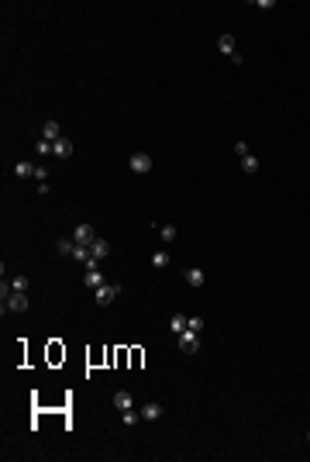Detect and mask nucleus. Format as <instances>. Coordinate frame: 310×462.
I'll use <instances>...</instances> for the list:
<instances>
[{
  "label": "nucleus",
  "mask_w": 310,
  "mask_h": 462,
  "mask_svg": "<svg viewBox=\"0 0 310 462\" xmlns=\"http://www.w3.org/2000/svg\"><path fill=\"white\" fill-rule=\"evenodd\" d=\"M176 342H179V348H183L186 355H193V352L200 348V335H197V331H190V328H186V331H183Z\"/></svg>",
  "instance_id": "nucleus-2"
},
{
  "label": "nucleus",
  "mask_w": 310,
  "mask_h": 462,
  "mask_svg": "<svg viewBox=\"0 0 310 462\" xmlns=\"http://www.w3.org/2000/svg\"><path fill=\"white\" fill-rule=\"evenodd\" d=\"M183 280H186L190 287H204V283H207V276H204V269H197V266H190V269H183Z\"/></svg>",
  "instance_id": "nucleus-8"
},
{
  "label": "nucleus",
  "mask_w": 310,
  "mask_h": 462,
  "mask_svg": "<svg viewBox=\"0 0 310 462\" xmlns=\"http://www.w3.org/2000/svg\"><path fill=\"white\" fill-rule=\"evenodd\" d=\"M128 166H131L135 173H149V169H152V159H149L145 152H135L131 159H128Z\"/></svg>",
  "instance_id": "nucleus-6"
},
{
  "label": "nucleus",
  "mask_w": 310,
  "mask_h": 462,
  "mask_svg": "<svg viewBox=\"0 0 310 462\" xmlns=\"http://www.w3.org/2000/svg\"><path fill=\"white\" fill-rule=\"evenodd\" d=\"M186 328L200 335V331H204V317H186Z\"/></svg>",
  "instance_id": "nucleus-22"
},
{
  "label": "nucleus",
  "mask_w": 310,
  "mask_h": 462,
  "mask_svg": "<svg viewBox=\"0 0 310 462\" xmlns=\"http://www.w3.org/2000/svg\"><path fill=\"white\" fill-rule=\"evenodd\" d=\"M217 49H221V56H228V59H234V56H238V49H234V38H231V35H221V38H217Z\"/></svg>",
  "instance_id": "nucleus-10"
},
{
  "label": "nucleus",
  "mask_w": 310,
  "mask_h": 462,
  "mask_svg": "<svg viewBox=\"0 0 310 462\" xmlns=\"http://www.w3.org/2000/svg\"><path fill=\"white\" fill-rule=\"evenodd\" d=\"M169 262H172V259H169V252H165V248H158V252H152V266H155V269H165Z\"/></svg>",
  "instance_id": "nucleus-16"
},
{
  "label": "nucleus",
  "mask_w": 310,
  "mask_h": 462,
  "mask_svg": "<svg viewBox=\"0 0 310 462\" xmlns=\"http://www.w3.org/2000/svg\"><path fill=\"white\" fill-rule=\"evenodd\" d=\"M234 152L245 159V155H248V142H234Z\"/></svg>",
  "instance_id": "nucleus-23"
},
{
  "label": "nucleus",
  "mask_w": 310,
  "mask_h": 462,
  "mask_svg": "<svg viewBox=\"0 0 310 462\" xmlns=\"http://www.w3.org/2000/svg\"><path fill=\"white\" fill-rule=\"evenodd\" d=\"M55 248H59L62 255H73V252H76V241H73V238H59V245H55Z\"/></svg>",
  "instance_id": "nucleus-18"
},
{
  "label": "nucleus",
  "mask_w": 310,
  "mask_h": 462,
  "mask_svg": "<svg viewBox=\"0 0 310 462\" xmlns=\"http://www.w3.org/2000/svg\"><path fill=\"white\" fill-rule=\"evenodd\" d=\"M142 421V410H135V407H128V410H121V424H128V428H135Z\"/></svg>",
  "instance_id": "nucleus-13"
},
{
  "label": "nucleus",
  "mask_w": 310,
  "mask_h": 462,
  "mask_svg": "<svg viewBox=\"0 0 310 462\" xmlns=\"http://www.w3.org/2000/svg\"><path fill=\"white\" fill-rule=\"evenodd\" d=\"M158 238H162V245H172L176 241V228L172 225H158Z\"/></svg>",
  "instance_id": "nucleus-17"
},
{
  "label": "nucleus",
  "mask_w": 310,
  "mask_h": 462,
  "mask_svg": "<svg viewBox=\"0 0 310 462\" xmlns=\"http://www.w3.org/2000/svg\"><path fill=\"white\" fill-rule=\"evenodd\" d=\"M121 290H124L121 283H103V287H100V290H93V293H97V304H100V307H107V304H114V300L121 297Z\"/></svg>",
  "instance_id": "nucleus-1"
},
{
  "label": "nucleus",
  "mask_w": 310,
  "mask_h": 462,
  "mask_svg": "<svg viewBox=\"0 0 310 462\" xmlns=\"http://www.w3.org/2000/svg\"><path fill=\"white\" fill-rule=\"evenodd\" d=\"M10 287H14L17 293H28V276H14V280H10Z\"/></svg>",
  "instance_id": "nucleus-21"
},
{
  "label": "nucleus",
  "mask_w": 310,
  "mask_h": 462,
  "mask_svg": "<svg viewBox=\"0 0 310 462\" xmlns=\"http://www.w3.org/2000/svg\"><path fill=\"white\" fill-rule=\"evenodd\" d=\"M14 176H17V179H31V176H35V166H31V162H17V166H14Z\"/></svg>",
  "instance_id": "nucleus-14"
},
{
  "label": "nucleus",
  "mask_w": 310,
  "mask_h": 462,
  "mask_svg": "<svg viewBox=\"0 0 310 462\" xmlns=\"http://www.w3.org/2000/svg\"><path fill=\"white\" fill-rule=\"evenodd\" d=\"M138 410H142V421H158V417L165 414V407H162V404H155V400H149V404H142Z\"/></svg>",
  "instance_id": "nucleus-5"
},
{
  "label": "nucleus",
  "mask_w": 310,
  "mask_h": 462,
  "mask_svg": "<svg viewBox=\"0 0 310 462\" xmlns=\"http://www.w3.org/2000/svg\"><path fill=\"white\" fill-rule=\"evenodd\" d=\"M307 442H310V431H307Z\"/></svg>",
  "instance_id": "nucleus-25"
},
{
  "label": "nucleus",
  "mask_w": 310,
  "mask_h": 462,
  "mask_svg": "<svg viewBox=\"0 0 310 462\" xmlns=\"http://www.w3.org/2000/svg\"><path fill=\"white\" fill-rule=\"evenodd\" d=\"M241 169H245V173H258V159H255V155L248 152L245 159H241Z\"/></svg>",
  "instance_id": "nucleus-19"
},
{
  "label": "nucleus",
  "mask_w": 310,
  "mask_h": 462,
  "mask_svg": "<svg viewBox=\"0 0 310 462\" xmlns=\"http://www.w3.org/2000/svg\"><path fill=\"white\" fill-rule=\"evenodd\" d=\"M93 238H97V231L90 228V225H76V228H73V241H76V245H86V248H90Z\"/></svg>",
  "instance_id": "nucleus-3"
},
{
  "label": "nucleus",
  "mask_w": 310,
  "mask_h": 462,
  "mask_svg": "<svg viewBox=\"0 0 310 462\" xmlns=\"http://www.w3.org/2000/svg\"><path fill=\"white\" fill-rule=\"evenodd\" d=\"M169 331L179 338V335L186 331V317H183V314H172V321H169Z\"/></svg>",
  "instance_id": "nucleus-15"
},
{
  "label": "nucleus",
  "mask_w": 310,
  "mask_h": 462,
  "mask_svg": "<svg viewBox=\"0 0 310 462\" xmlns=\"http://www.w3.org/2000/svg\"><path fill=\"white\" fill-rule=\"evenodd\" d=\"M42 138H49V142H59V138H62V128H59L55 121H45V124H42Z\"/></svg>",
  "instance_id": "nucleus-11"
},
{
  "label": "nucleus",
  "mask_w": 310,
  "mask_h": 462,
  "mask_svg": "<svg viewBox=\"0 0 310 462\" xmlns=\"http://www.w3.org/2000/svg\"><path fill=\"white\" fill-rule=\"evenodd\" d=\"M83 283H86L90 290H100V287H103L107 280H103V273H100V269H86V276H83Z\"/></svg>",
  "instance_id": "nucleus-9"
},
{
  "label": "nucleus",
  "mask_w": 310,
  "mask_h": 462,
  "mask_svg": "<svg viewBox=\"0 0 310 462\" xmlns=\"http://www.w3.org/2000/svg\"><path fill=\"white\" fill-rule=\"evenodd\" d=\"M35 155H52V142L49 138H38L35 142Z\"/></svg>",
  "instance_id": "nucleus-20"
},
{
  "label": "nucleus",
  "mask_w": 310,
  "mask_h": 462,
  "mask_svg": "<svg viewBox=\"0 0 310 462\" xmlns=\"http://www.w3.org/2000/svg\"><path fill=\"white\" fill-rule=\"evenodd\" d=\"M45 176H49V169H42V166H35V179H38V183H45Z\"/></svg>",
  "instance_id": "nucleus-24"
},
{
  "label": "nucleus",
  "mask_w": 310,
  "mask_h": 462,
  "mask_svg": "<svg viewBox=\"0 0 310 462\" xmlns=\"http://www.w3.org/2000/svg\"><path fill=\"white\" fill-rule=\"evenodd\" d=\"M107 252H110V241L97 234V238H93V245H90V255H93V262L100 266V259H107Z\"/></svg>",
  "instance_id": "nucleus-4"
},
{
  "label": "nucleus",
  "mask_w": 310,
  "mask_h": 462,
  "mask_svg": "<svg viewBox=\"0 0 310 462\" xmlns=\"http://www.w3.org/2000/svg\"><path fill=\"white\" fill-rule=\"evenodd\" d=\"M52 155H55V159H69V155H73V142L62 135L59 142H52Z\"/></svg>",
  "instance_id": "nucleus-7"
},
{
  "label": "nucleus",
  "mask_w": 310,
  "mask_h": 462,
  "mask_svg": "<svg viewBox=\"0 0 310 462\" xmlns=\"http://www.w3.org/2000/svg\"><path fill=\"white\" fill-rule=\"evenodd\" d=\"M114 407H117V410H128V407H135V397H131L128 390H117V393H114Z\"/></svg>",
  "instance_id": "nucleus-12"
}]
</instances>
